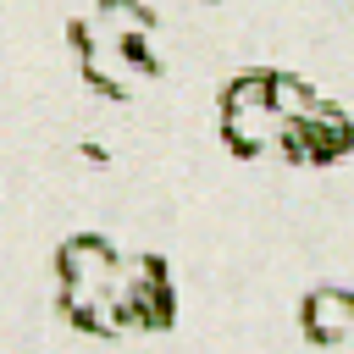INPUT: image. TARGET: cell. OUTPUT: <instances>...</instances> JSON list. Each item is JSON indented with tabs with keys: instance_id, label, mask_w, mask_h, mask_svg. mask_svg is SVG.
I'll return each instance as SVG.
<instances>
[{
	"instance_id": "3957f363",
	"label": "cell",
	"mask_w": 354,
	"mask_h": 354,
	"mask_svg": "<svg viewBox=\"0 0 354 354\" xmlns=\"http://www.w3.org/2000/svg\"><path fill=\"white\" fill-rule=\"evenodd\" d=\"M116 304L127 315V332L166 326L171 321V277H166V266L155 254L122 260V271H116Z\"/></svg>"
},
{
	"instance_id": "7a4b0ae2",
	"label": "cell",
	"mask_w": 354,
	"mask_h": 354,
	"mask_svg": "<svg viewBox=\"0 0 354 354\" xmlns=\"http://www.w3.org/2000/svg\"><path fill=\"white\" fill-rule=\"evenodd\" d=\"M348 144H354V122H348L332 100H315L304 116L282 122V149H277V155H288V160H299V166H326V160H337Z\"/></svg>"
},
{
	"instance_id": "277c9868",
	"label": "cell",
	"mask_w": 354,
	"mask_h": 354,
	"mask_svg": "<svg viewBox=\"0 0 354 354\" xmlns=\"http://www.w3.org/2000/svg\"><path fill=\"white\" fill-rule=\"evenodd\" d=\"M348 332H354V293L348 288H315L304 299V337L321 343V348H332Z\"/></svg>"
},
{
	"instance_id": "6da1fadb",
	"label": "cell",
	"mask_w": 354,
	"mask_h": 354,
	"mask_svg": "<svg viewBox=\"0 0 354 354\" xmlns=\"http://www.w3.org/2000/svg\"><path fill=\"white\" fill-rule=\"evenodd\" d=\"M221 138L238 155L282 149V111L271 100V72H243L221 94Z\"/></svg>"
}]
</instances>
